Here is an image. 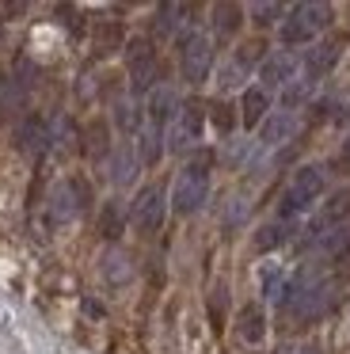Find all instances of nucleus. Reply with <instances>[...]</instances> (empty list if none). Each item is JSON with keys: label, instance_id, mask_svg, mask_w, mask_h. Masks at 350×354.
Segmentation results:
<instances>
[{"label": "nucleus", "instance_id": "a211bd4d", "mask_svg": "<svg viewBox=\"0 0 350 354\" xmlns=\"http://www.w3.org/2000/svg\"><path fill=\"white\" fill-rule=\"evenodd\" d=\"M263 293H266V297H274V301L282 297V270L278 267H266L263 270Z\"/></svg>", "mask_w": 350, "mask_h": 354}, {"label": "nucleus", "instance_id": "dca6fc26", "mask_svg": "<svg viewBox=\"0 0 350 354\" xmlns=\"http://www.w3.org/2000/svg\"><path fill=\"white\" fill-rule=\"evenodd\" d=\"M282 240H286V232H282V225H263L255 236V248L259 252H270V248H278Z\"/></svg>", "mask_w": 350, "mask_h": 354}, {"label": "nucleus", "instance_id": "20e7f679", "mask_svg": "<svg viewBox=\"0 0 350 354\" xmlns=\"http://www.w3.org/2000/svg\"><path fill=\"white\" fill-rule=\"evenodd\" d=\"M179 65H183V77L190 84H202L210 77V65H213V42L205 39L202 31H190L183 39V50H179Z\"/></svg>", "mask_w": 350, "mask_h": 354}, {"label": "nucleus", "instance_id": "f3484780", "mask_svg": "<svg viewBox=\"0 0 350 354\" xmlns=\"http://www.w3.org/2000/svg\"><path fill=\"white\" fill-rule=\"evenodd\" d=\"M183 12H187L183 4H164V8H160V19H156V27H160L164 35H172V31H175V16H183Z\"/></svg>", "mask_w": 350, "mask_h": 354}, {"label": "nucleus", "instance_id": "412c9836", "mask_svg": "<svg viewBox=\"0 0 350 354\" xmlns=\"http://www.w3.org/2000/svg\"><path fill=\"white\" fill-rule=\"evenodd\" d=\"M103 232L107 236H118V209H107V217H103Z\"/></svg>", "mask_w": 350, "mask_h": 354}, {"label": "nucleus", "instance_id": "423d86ee", "mask_svg": "<svg viewBox=\"0 0 350 354\" xmlns=\"http://www.w3.org/2000/svg\"><path fill=\"white\" fill-rule=\"evenodd\" d=\"M160 221H164V194L156 187H145L133 202V225L141 232H156Z\"/></svg>", "mask_w": 350, "mask_h": 354}, {"label": "nucleus", "instance_id": "ddd939ff", "mask_svg": "<svg viewBox=\"0 0 350 354\" xmlns=\"http://www.w3.org/2000/svg\"><path fill=\"white\" fill-rule=\"evenodd\" d=\"M266 103H270V95L263 92V88H248L243 92V126H255V122H263V115H266Z\"/></svg>", "mask_w": 350, "mask_h": 354}, {"label": "nucleus", "instance_id": "39448f33", "mask_svg": "<svg viewBox=\"0 0 350 354\" xmlns=\"http://www.w3.org/2000/svg\"><path fill=\"white\" fill-rule=\"evenodd\" d=\"M198 138H202V107H198V103H183L172 118V149L183 153V149H190Z\"/></svg>", "mask_w": 350, "mask_h": 354}, {"label": "nucleus", "instance_id": "aec40b11", "mask_svg": "<svg viewBox=\"0 0 350 354\" xmlns=\"http://www.w3.org/2000/svg\"><path fill=\"white\" fill-rule=\"evenodd\" d=\"M232 27H236V8H232V4H221V8H217V31H232Z\"/></svg>", "mask_w": 350, "mask_h": 354}, {"label": "nucleus", "instance_id": "0eeeda50", "mask_svg": "<svg viewBox=\"0 0 350 354\" xmlns=\"http://www.w3.org/2000/svg\"><path fill=\"white\" fill-rule=\"evenodd\" d=\"M347 214H350V194H347V191H339L324 209H320V217L312 221V229H308V232H312V236H327L331 229H339V225L347 221Z\"/></svg>", "mask_w": 350, "mask_h": 354}, {"label": "nucleus", "instance_id": "7ed1b4c3", "mask_svg": "<svg viewBox=\"0 0 350 354\" xmlns=\"http://www.w3.org/2000/svg\"><path fill=\"white\" fill-rule=\"evenodd\" d=\"M205 194H210V164L198 156V160L187 164V168L179 171V179H175V191H172L175 214H194V209H202Z\"/></svg>", "mask_w": 350, "mask_h": 354}, {"label": "nucleus", "instance_id": "2eb2a0df", "mask_svg": "<svg viewBox=\"0 0 350 354\" xmlns=\"http://www.w3.org/2000/svg\"><path fill=\"white\" fill-rule=\"evenodd\" d=\"M133 168H137L133 145H122L118 156H114V183H129V179H133Z\"/></svg>", "mask_w": 350, "mask_h": 354}, {"label": "nucleus", "instance_id": "6ab92c4d", "mask_svg": "<svg viewBox=\"0 0 350 354\" xmlns=\"http://www.w3.org/2000/svg\"><path fill=\"white\" fill-rule=\"evenodd\" d=\"M282 12H286L282 4H255V8H251V16H255V24H259V27H266V24H274V19L282 16Z\"/></svg>", "mask_w": 350, "mask_h": 354}, {"label": "nucleus", "instance_id": "6e6552de", "mask_svg": "<svg viewBox=\"0 0 350 354\" xmlns=\"http://www.w3.org/2000/svg\"><path fill=\"white\" fill-rule=\"evenodd\" d=\"M259 80H263V92L270 95L274 88H286L293 80V57L289 54H274L259 65Z\"/></svg>", "mask_w": 350, "mask_h": 354}, {"label": "nucleus", "instance_id": "f03ea898", "mask_svg": "<svg viewBox=\"0 0 350 354\" xmlns=\"http://www.w3.org/2000/svg\"><path fill=\"white\" fill-rule=\"evenodd\" d=\"M331 8L327 4H293L282 19V46H304L316 39V31H324Z\"/></svg>", "mask_w": 350, "mask_h": 354}, {"label": "nucleus", "instance_id": "f257e3e1", "mask_svg": "<svg viewBox=\"0 0 350 354\" xmlns=\"http://www.w3.org/2000/svg\"><path fill=\"white\" fill-rule=\"evenodd\" d=\"M324 194V171L316 168V164H304V168L293 171V179H289L286 194H282V206H278V217L282 221H293V217H301L304 209L312 206V202Z\"/></svg>", "mask_w": 350, "mask_h": 354}, {"label": "nucleus", "instance_id": "5701e85b", "mask_svg": "<svg viewBox=\"0 0 350 354\" xmlns=\"http://www.w3.org/2000/svg\"><path fill=\"white\" fill-rule=\"evenodd\" d=\"M342 156H347V160H350V138H347V145H342Z\"/></svg>", "mask_w": 350, "mask_h": 354}, {"label": "nucleus", "instance_id": "9b49d317", "mask_svg": "<svg viewBox=\"0 0 350 354\" xmlns=\"http://www.w3.org/2000/svg\"><path fill=\"white\" fill-rule=\"evenodd\" d=\"M293 130H297V115H293V111H278V115H270V118L263 122L259 141H263L266 149H274V145H282V141L293 138Z\"/></svg>", "mask_w": 350, "mask_h": 354}, {"label": "nucleus", "instance_id": "4468645a", "mask_svg": "<svg viewBox=\"0 0 350 354\" xmlns=\"http://www.w3.org/2000/svg\"><path fill=\"white\" fill-rule=\"evenodd\" d=\"M263 335H266L263 313H259L255 305H248V308H243V316H240V339H243V343H263Z\"/></svg>", "mask_w": 350, "mask_h": 354}, {"label": "nucleus", "instance_id": "4be33fe9", "mask_svg": "<svg viewBox=\"0 0 350 354\" xmlns=\"http://www.w3.org/2000/svg\"><path fill=\"white\" fill-rule=\"evenodd\" d=\"M282 354H316L312 346H301V351H282Z\"/></svg>", "mask_w": 350, "mask_h": 354}, {"label": "nucleus", "instance_id": "9d476101", "mask_svg": "<svg viewBox=\"0 0 350 354\" xmlns=\"http://www.w3.org/2000/svg\"><path fill=\"white\" fill-rule=\"evenodd\" d=\"M152 50L145 46V42H133L129 46V77H133V92L141 95V92H149V84H152Z\"/></svg>", "mask_w": 350, "mask_h": 354}, {"label": "nucleus", "instance_id": "1a4fd4ad", "mask_svg": "<svg viewBox=\"0 0 350 354\" xmlns=\"http://www.w3.org/2000/svg\"><path fill=\"white\" fill-rule=\"evenodd\" d=\"M339 46H342L339 39H327V42H320L316 50H308V57H304V77H308L312 84L339 62Z\"/></svg>", "mask_w": 350, "mask_h": 354}, {"label": "nucleus", "instance_id": "f8f14e48", "mask_svg": "<svg viewBox=\"0 0 350 354\" xmlns=\"http://www.w3.org/2000/svg\"><path fill=\"white\" fill-rule=\"evenodd\" d=\"M53 221H68V217H76V209H80V202H76V187L73 183H61L57 191H53Z\"/></svg>", "mask_w": 350, "mask_h": 354}]
</instances>
